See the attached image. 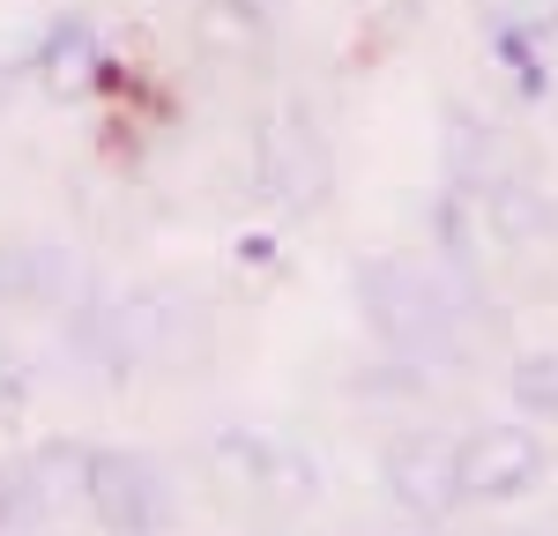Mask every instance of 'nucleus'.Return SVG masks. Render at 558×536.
<instances>
[{
  "instance_id": "ddd939ff",
  "label": "nucleus",
  "mask_w": 558,
  "mask_h": 536,
  "mask_svg": "<svg viewBox=\"0 0 558 536\" xmlns=\"http://www.w3.org/2000/svg\"><path fill=\"white\" fill-rule=\"evenodd\" d=\"M246 8H254V15H276V8H283V0H246Z\"/></svg>"
},
{
  "instance_id": "f03ea898",
  "label": "nucleus",
  "mask_w": 558,
  "mask_h": 536,
  "mask_svg": "<svg viewBox=\"0 0 558 536\" xmlns=\"http://www.w3.org/2000/svg\"><path fill=\"white\" fill-rule=\"evenodd\" d=\"M194 328L202 320L179 306L172 291H120V299L97 291L83 313H68L75 357H83L89 373H105V380H128V373H149V365L179 357Z\"/></svg>"
},
{
  "instance_id": "9d476101",
  "label": "nucleus",
  "mask_w": 558,
  "mask_h": 536,
  "mask_svg": "<svg viewBox=\"0 0 558 536\" xmlns=\"http://www.w3.org/2000/svg\"><path fill=\"white\" fill-rule=\"evenodd\" d=\"M89 60H97V38H89L83 15H60V23L38 38V75L45 83H83Z\"/></svg>"
},
{
  "instance_id": "9b49d317",
  "label": "nucleus",
  "mask_w": 558,
  "mask_h": 536,
  "mask_svg": "<svg viewBox=\"0 0 558 536\" xmlns=\"http://www.w3.org/2000/svg\"><path fill=\"white\" fill-rule=\"evenodd\" d=\"M476 15H484L499 38H521V45H536V38L558 31V0H476Z\"/></svg>"
},
{
  "instance_id": "7ed1b4c3",
  "label": "nucleus",
  "mask_w": 558,
  "mask_h": 536,
  "mask_svg": "<svg viewBox=\"0 0 558 536\" xmlns=\"http://www.w3.org/2000/svg\"><path fill=\"white\" fill-rule=\"evenodd\" d=\"M254 186L276 209H320L336 186V149L305 105H268L254 120Z\"/></svg>"
},
{
  "instance_id": "20e7f679",
  "label": "nucleus",
  "mask_w": 558,
  "mask_h": 536,
  "mask_svg": "<svg viewBox=\"0 0 558 536\" xmlns=\"http://www.w3.org/2000/svg\"><path fill=\"white\" fill-rule=\"evenodd\" d=\"M83 507L97 514V529H112V536H165L172 529V485L134 447H89Z\"/></svg>"
},
{
  "instance_id": "6e6552de",
  "label": "nucleus",
  "mask_w": 558,
  "mask_h": 536,
  "mask_svg": "<svg viewBox=\"0 0 558 536\" xmlns=\"http://www.w3.org/2000/svg\"><path fill=\"white\" fill-rule=\"evenodd\" d=\"M551 454L529 425H484L462 440V499H521L544 485Z\"/></svg>"
},
{
  "instance_id": "f8f14e48",
  "label": "nucleus",
  "mask_w": 558,
  "mask_h": 536,
  "mask_svg": "<svg viewBox=\"0 0 558 536\" xmlns=\"http://www.w3.org/2000/svg\"><path fill=\"white\" fill-rule=\"evenodd\" d=\"M514 402L536 417H558V357H521L514 365Z\"/></svg>"
},
{
  "instance_id": "0eeeda50",
  "label": "nucleus",
  "mask_w": 558,
  "mask_h": 536,
  "mask_svg": "<svg viewBox=\"0 0 558 536\" xmlns=\"http://www.w3.org/2000/svg\"><path fill=\"white\" fill-rule=\"evenodd\" d=\"M89 276L68 246L45 239H15L0 246V306H31V313H83L97 291H83Z\"/></svg>"
},
{
  "instance_id": "1a4fd4ad",
  "label": "nucleus",
  "mask_w": 558,
  "mask_h": 536,
  "mask_svg": "<svg viewBox=\"0 0 558 536\" xmlns=\"http://www.w3.org/2000/svg\"><path fill=\"white\" fill-rule=\"evenodd\" d=\"M216 454H223V470L239 477L246 491L260 499H283V507H299L320 491V470H313V454L291 440H276V433H246V425H231V433H216Z\"/></svg>"
},
{
  "instance_id": "f257e3e1",
  "label": "nucleus",
  "mask_w": 558,
  "mask_h": 536,
  "mask_svg": "<svg viewBox=\"0 0 558 536\" xmlns=\"http://www.w3.org/2000/svg\"><path fill=\"white\" fill-rule=\"evenodd\" d=\"M357 306L373 320L395 357L417 365H462L484 328V291L470 268L454 261H425V254H380L357 268Z\"/></svg>"
},
{
  "instance_id": "423d86ee",
  "label": "nucleus",
  "mask_w": 558,
  "mask_h": 536,
  "mask_svg": "<svg viewBox=\"0 0 558 536\" xmlns=\"http://www.w3.org/2000/svg\"><path fill=\"white\" fill-rule=\"evenodd\" d=\"M387 499L402 507V514H417V522H439L454 499H462V440H447V433H402V440H387Z\"/></svg>"
},
{
  "instance_id": "39448f33",
  "label": "nucleus",
  "mask_w": 558,
  "mask_h": 536,
  "mask_svg": "<svg viewBox=\"0 0 558 536\" xmlns=\"http://www.w3.org/2000/svg\"><path fill=\"white\" fill-rule=\"evenodd\" d=\"M89 477V447L75 440H45L23 462L0 470V536H38L68 499H83Z\"/></svg>"
}]
</instances>
